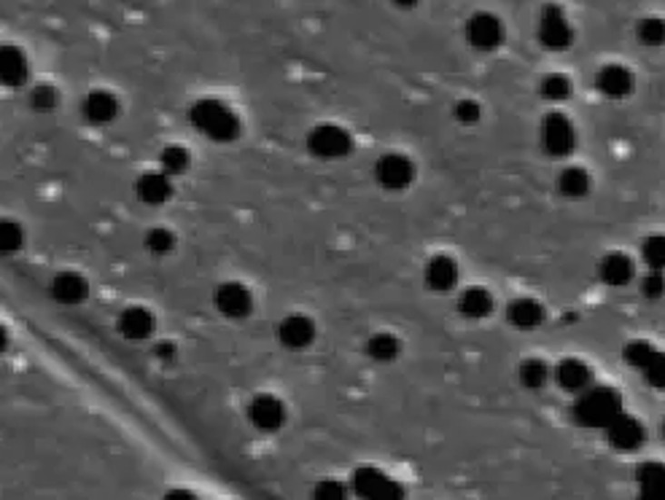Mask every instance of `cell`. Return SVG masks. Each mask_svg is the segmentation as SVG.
I'll return each instance as SVG.
<instances>
[{
    "instance_id": "6da1fadb",
    "label": "cell",
    "mask_w": 665,
    "mask_h": 500,
    "mask_svg": "<svg viewBox=\"0 0 665 500\" xmlns=\"http://www.w3.org/2000/svg\"><path fill=\"white\" fill-rule=\"evenodd\" d=\"M192 122H194L205 135L219 138V141L232 138L234 130H237L234 116L223 108L222 103H216V100H203V103H197V105L192 108Z\"/></svg>"
},
{
    "instance_id": "e0dca14e",
    "label": "cell",
    "mask_w": 665,
    "mask_h": 500,
    "mask_svg": "<svg viewBox=\"0 0 665 500\" xmlns=\"http://www.w3.org/2000/svg\"><path fill=\"white\" fill-rule=\"evenodd\" d=\"M164 500H194L192 493H186V490H173V493H167Z\"/></svg>"
},
{
    "instance_id": "ba28073f",
    "label": "cell",
    "mask_w": 665,
    "mask_h": 500,
    "mask_svg": "<svg viewBox=\"0 0 665 500\" xmlns=\"http://www.w3.org/2000/svg\"><path fill=\"white\" fill-rule=\"evenodd\" d=\"M541 33H544V41H547L550 46H563V44L569 41V27H566L563 16H561L555 8H552V11H547Z\"/></svg>"
},
{
    "instance_id": "5bb4252c",
    "label": "cell",
    "mask_w": 665,
    "mask_h": 500,
    "mask_svg": "<svg viewBox=\"0 0 665 500\" xmlns=\"http://www.w3.org/2000/svg\"><path fill=\"white\" fill-rule=\"evenodd\" d=\"M600 83H603V89H609V92H625V89H628V75L622 71H606L603 73V78H600Z\"/></svg>"
},
{
    "instance_id": "2e32d148",
    "label": "cell",
    "mask_w": 665,
    "mask_h": 500,
    "mask_svg": "<svg viewBox=\"0 0 665 500\" xmlns=\"http://www.w3.org/2000/svg\"><path fill=\"white\" fill-rule=\"evenodd\" d=\"M641 35L647 38V41H663L665 35V25L663 22H658V19H652V22H647L644 27H641Z\"/></svg>"
},
{
    "instance_id": "4fadbf2b",
    "label": "cell",
    "mask_w": 665,
    "mask_h": 500,
    "mask_svg": "<svg viewBox=\"0 0 665 500\" xmlns=\"http://www.w3.org/2000/svg\"><path fill=\"white\" fill-rule=\"evenodd\" d=\"M278 417H281V412H278V407H275L273 401H256V407H253V420H256L259 426H275Z\"/></svg>"
},
{
    "instance_id": "d6986e66",
    "label": "cell",
    "mask_w": 665,
    "mask_h": 500,
    "mask_svg": "<svg viewBox=\"0 0 665 500\" xmlns=\"http://www.w3.org/2000/svg\"><path fill=\"white\" fill-rule=\"evenodd\" d=\"M402 3H412V0H402Z\"/></svg>"
},
{
    "instance_id": "ac0fdd59",
    "label": "cell",
    "mask_w": 665,
    "mask_h": 500,
    "mask_svg": "<svg viewBox=\"0 0 665 500\" xmlns=\"http://www.w3.org/2000/svg\"><path fill=\"white\" fill-rule=\"evenodd\" d=\"M5 342H8V337H5V328L0 326V353L5 350Z\"/></svg>"
},
{
    "instance_id": "30bf717a",
    "label": "cell",
    "mask_w": 665,
    "mask_h": 500,
    "mask_svg": "<svg viewBox=\"0 0 665 500\" xmlns=\"http://www.w3.org/2000/svg\"><path fill=\"white\" fill-rule=\"evenodd\" d=\"M173 245H175V240H173V234L167 231V229H151L146 234V248L151 253H156V256H164V253H170L173 250Z\"/></svg>"
},
{
    "instance_id": "8992f818",
    "label": "cell",
    "mask_w": 665,
    "mask_h": 500,
    "mask_svg": "<svg viewBox=\"0 0 665 500\" xmlns=\"http://www.w3.org/2000/svg\"><path fill=\"white\" fill-rule=\"evenodd\" d=\"M138 197L146 202V205H159L170 197V181L162 175V172H146L141 181H138Z\"/></svg>"
},
{
    "instance_id": "8fae6325",
    "label": "cell",
    "mask_w": 665,
    "mask_h": 500,
    "mask_svg": "<svg viewBox=\"0 0 665 500\" xmlns=\"http://www.w3.org/2000/svg\"><path fill=\"white\" fill-rule=\"evenodd\" d=\"M159 164H164L167 172H181V170H186V164H189V153H186L184 148H178V145H170V148L162 151Z\"/></svg>"
},
{
    "instance_id": "277c9868",
    "label": "cell",
    "mask_w": 665,
    "mask_h": 500,
    "mask_svg": "<svg viewBox=\"0 0 665 500\" xmlns=\"http://www.w3.org/2000/svg\"><path fill=\"white\" fill-rule=\"evenodd\" d=\"M119 331L127 339H146L154 331V315L144 307H130L119 315Z\"/></svg>"
},
{
    "instance_id": "52a82bcc",
    "label": "cell",
    "mask_w": 665,
    "mask_h": 500,
    "mask_svg": "<svg viewBox=\"0 0 665 500\" xmlns=\"http://www.w3.org/2000/svg\"><path fill=\"white\" fill-rule=\"evenodd\" d=\"M469 38H471L477 46H482V49L493 46V44L499 41V25H496V19H491V16H477V19L469 25Z\"/></svg>"
},
{
    "instance_id": "5b68a950",
    "label": "cell",
    "mask_w": 665,
    "mask_h": 500,
    "mask_svg": "<svg viewBox=\"0 0 665 500\" xmlns=\"http://www.w3.org/2000/svg\"><path fill=\"white\" fill-rule=\"evenodd\" d=\"M86 290H89L86 280L75 272H60L52 283L55 299L63 304H78L81 299H86Z\"/></svg>"
},
{
    "instance_id": "9c48e42d",
    "label": "cell",
    "mask_w": 665,
    "mask_h": 500,
    "mask_svg": "<svg viewBox=\"0 0 665 500\" xmlns=\"http://www.w3.org/2000/svg\"><path fill=\"white\" fill-rule=\"evenodd\" d=\"M25 234L14 221H0V256H11L22 248Z\"/></svg>"
},
{
    "instance_id": "7c38bea8",
    "label": "cell",
    "mask_w": 665,
    "mask_h": 500,
    "mask_svg": "<svg viewBox=\"0 0 665 500\" xmlns=\"http://www.w3.org/2000/svg\"><path fill=\"white\" fill-rule=\"evenodd\" d=\"M30 103L35 111H52L57 105V92L52 86H35L30 94Z\"/></svg>"
},
{
    "instance_id": "9a60e30c",
    "label": "cell",
    "mask_w": 665,
    "mask_h": 500,
    "mask_svg": "<svg viewBox=\"0 0 665 500\" xmlns=\"http://www.w3.org/2000/svg\"><path fill=\"white\" fill-rule=\"evenodd\" d=\"M219 304H222V309H226V312H237L240 304H243V293L240 290H223L222 296H219Z\"/></svg>"
},
{
    "instance_id": "3957f363",
    "label": "cell",
    "mask_w": 665,
    "mask_h": 500,
    "mask_svg": "<svg viewBox=\"0 0 665 500\" xmlns=\"http://www.w3.org/2000/svg\"><path fill=\"white\" fill-rule=\"evenodd\" d=\"M84 116L92 124H111L119 116V100L111 92H92L84 100Z\"/></svg>"
},
{
    "instance_id": "7a4b0ae2",
    "label": "cell",
    "mask_w": 665,
    "mask_h": 500,
    "mask_svg": "<svg viewBox=\"0 0 665 500\" xmlns=\"http://www.w3.org/2000/svg\"><path fill=\"white\" fill-rule=\"evenodd\" d=\"M27 57L16 46H0V83L3 86H22L27 78Z\"/></svg>"
}]
</instances>
